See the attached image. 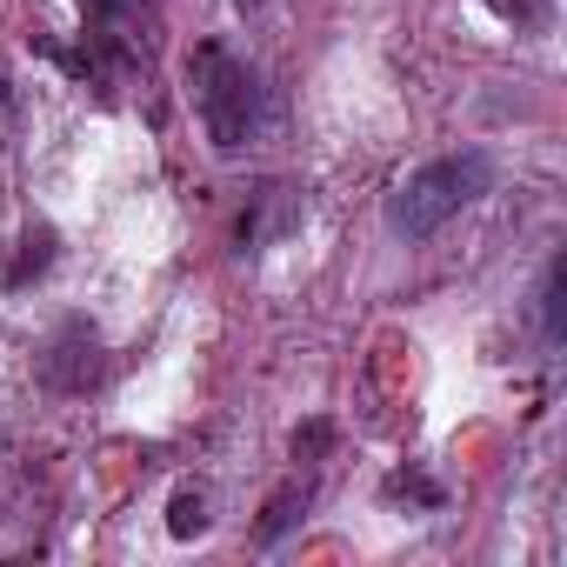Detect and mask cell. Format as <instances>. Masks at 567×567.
Listing matches in <instances>:
<instances>
[{
    "instance_id": "6da1fadb",
    "label": "cell",
    "mask_w": 567,
    "mask_h": 567,
    "mask_svg": "<svg viewBox=\"0 0 567 567\" xmlns=\"http://www.w3.org/2000/svg\"><path fill=\"white\" fill-rule=\"evenodd\" d=\"M187 81H194V107H200V127L220 154H240L254 147L267 127H274V94L260 81V68H247L240 54H227L220 41H200L194 61H187Z\"/></svg>"
},
{
    "instance_id": "7a4b0ae2",
    "label": "cell",
    "mask_w": 567,
    "mask_h": 567,
    "mask_svg": "<svg viewBox=\"0 0 567 567\" xmlns=\"http://www.w3.org/2000/svg\"><path fill=\"white\" fill-rule=\"evenodd\" d=\"M487 187H494V154H487V147L441 154V161L414 167V174L388 194V227H394L401 240H427V234H441L461 207H474Z\"/></svg>"
},
{
    "instance_id": "3957f363",
    "label": "cell",
    "mask_w": 567,
    "mask_h": 567,
    "mask_svg": "<svg viewBox=\"0 0 567 567\" xmlns=\"http://www.w3.org/2000/svg\"><path fill=\"white\" fill-rule=\"evenodd\" d=\"M41 381H48L54 394H94V388L107 381V341H101L81 315H68V321L54 328V341L41 348Z\"/></svg>"
},
{
    "instance_id": "277c9868",
    "label": "cell",
    "mask_w": 567,
    "mask_h": 567,
    "mask_svg": "<svg viewBox=\"0 0 567 567\" xmlns=\"http://www.w3.org/2000/svg\"><path fill=\"white\" fill-rule=\"evenodd\" d=\"M301 220H308L301 187L267 181V187L247 194V207H240V220H234V247H240V254H260V247H274V240H288Z\"/></svg>"
},
{
    "instance_id": "5b68a950",
    "label": "cell",
    "mask_w": 567,
    "mask_h": 567,
    "mask_svg": "<svg viewBox=\"0 0 567 567\" xmlns=\"http://www.w3.org/2000/svg\"><path fill=\"white\" fill-rule=\"evenodd\" d=\"M61 260V234L48 220H34L21 240H14V260H0V288H34V280Z\"/></svg>"
},
{
    "instance_id": "8992f818",
    "label": "cell",
    "mask_w": 567,
    "mask_h": 567,
    "mask_svg": "<svg viewBox=\"0 0 567 567\" xmlns=\"http://www.w3.org/2000/svg\"><path fill=\"white\" fill-rule=\"evenodd\" d=\"M540 334L560 348L567 341V260L554 254L547 260V274H540Z\"/></svg>"
},
{
    "instance_id": "52a82bcc",
    "label": "cell",
    "mask_w": 567,
    "mask_h": 567,
    "mask_svg": "<svg viewBox=\"0 0 567 567\" xmlns=\"http://www.w3.org/2000/svg\"><path fill=\"white\" fill-rule=\"evenodd\" d=\"M301 507H308V487H280V494L267 501V520L254 527V540H260V547H280V540H288V527L301 520Z\"/></svg>"
},
{
    "instance_id": "ba28073f",
    "label": "cell",
    "mask_w": 567,
    "mask_h": 567,
    "mask_svg": "<svg viewBox=\"0 0 567 567\" xmlns=\"http://www.w3.org/2000/svg\"><path fill=\"white\" fill-rule=\"evenodd\" d=\"M167 534H174V540L207 534V494H200V487H181V494H174V507H167Z\"/></svg>"
},
{
    "instance_id": "9c48e42d",
    "label": "cell",
    "mask_w": 567,
    "mask_h": 567,
    "mask_svg": "<svg viewBox=\"0 0 567 567\" xmlns=\"http://www.w3.org/2000/svg\"><path fill=\"white\" fill-rule=\"evenodd\" d=\"M388 501H414V507H441V501H447V487H441V481H427V474H408V467H401V474L388 481Z\"/></svg>"
},
{
    "instance_id": "30bf717a",
    "label": "cell",
    "mask_w": 567,
    "mask_h": 567,
    "mask_svg": "<svg viewBox=\"0 0 567 567\" xmlns=\"http://www.w3.org/2000/svg\"><path fill=\"white\" fill-rule=\"evenodd\" d=\"M81 14H87V28H127L141 14V0H81Z\"/></svg>"
},
{
    "instance_id": "8fae6325",
    "label": "cell",
    "mask_w": 567,
    "mask_h": 567,
    "mask_svg": "<svg viewBox=\"0 0 567 567\" xmlns=\"http://www.w3.org/2000/svg\"><path fill=\"white\" fill-rule=\"evenodd\" d=\"M481 8H494L507 28H540L547 21V0H481Z\"/></svg>"
},
{
    "instance_id": "7c38bea8",
    "label": "cell",
    "mask_w": 567,
    "mask_h": 567,
    "mask_svg": "<svg viewBox=\"0 0 567 567\" xmlns=\"http://www.w3.org/2000/svg\"><path fill=\"white\" fill-rule=\"evenodd\" d=\"M334 447V421H308V427H295V461H321Z\"/></svg>"
},
{
    "instance_id": "4fadbf2b",
    "label": "cell",
    "mask_w": 567,
    "mask_h": 567,
    "mask_svg": "<svg viewBox=\"0 0 567 567\" xmlns=\"http://www.w3.org/2000/svg\"><path fill=\"white\" fill-rule=\"evenodd\" d=\"M0 107H8V81H0Z\"/></svg>"
},
{
    "instance_id": "5bb4252c",
    "label": "cell",
    "mask_w": 567,
    "mask_h": 567,
    "mask_svg": "<svg viewBox=\"0 0 567 567\" xmlns=\"http://www.w3.org/2000/svg\"><path fill=\"white\" fill-rule=\"evenodd\" d=\"M234 8H260V0H234Z\"/></svg>"
}]
</instances>
